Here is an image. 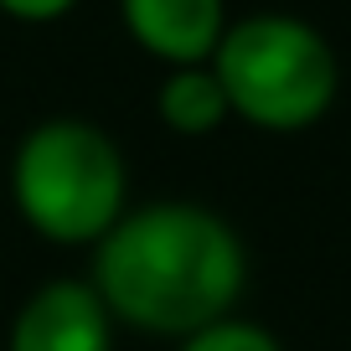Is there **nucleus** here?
Here are the masks:
<instances>
[{
	"mask_svg": "<svg viewBox=\"0 0 351 351\" xmlns=\"http://www.w3.org/2000/svg\"><path fill=\"white\" fill-rule=\"evenodd\" d=\"M99 300L119 320L160 336H197L243 289V248L222 217L186 202L114 222L99 248Z\"/></svg>",
	"mask_w": 351,
	"mask_h": 351,
	"instance_id": "1",
	"label": "nucleus"
},
{
	"mask_svg": "<svg viewBox=\"0 0 351 351\" xmlns=\"http://www.w3.org/2000/svg\"><path fill=\"white\" fill-rule=\"evenodd\" d=\"M228 109L263 130H305L336 99V57L315 26L295 16H248L212 52Z\"/></svg>",
	"mask_w": 351,
	"mask_h": 351,
	"instance_id": "2",
	"label": "nucleus"
},
{
	"mask_svg": "<svg viewBox=\"0 0 351 351\" xmlns=\"http://www.w3.org/2000/svg\"><path fill=\"white\" fill-rule=\"evenodd\" d=\"M11 191L21 217L52 243H93L119 222L124 160L109 134L77 119L32 130L16 150Z\"/></svg>",
	"mask_w": 351,
	"mask_h": 351,
	"instance_id": "3",
	"label": "nucleus"
},
{
	"mask_svg": "<svg viewBox=\"0 0 351 351\" xmlns=\"http://www.w3.org/2000/svg\"><path fill=\"white\" fill-rule=\"evenodd\" d=\"M11 351H109V305L88 285H47L11 326Z\"/></svg>",
	"mask_w": 351,
	"mask_h": 351,
	"instance_id": "4",
	"label": "nucleus"
},
{
	"mask_svg": "<svg viewBox=\"0 0 351 351\" xmlns=\"http://www.w3.org/2000/svg\"><path fill=\"white\" fill-rule=\"evenodd\" d=\"M124 21L145 52L197 67L222 42V0H124Z\"/></svg>",
	"mask_w": 351,
	"mask_h": 351,
	"instance_id": "5",
	"label": "nucleus"
},
{
	"mask_svg": "<svg viewBox=\"0 0 351 351\" xmlns=\"http://www.w3.org/2000/svg\"><path fill=\"white\" fill-rule=\"evenodd\" d=\"M160 114L171 130L181 134H207L222 124L228 114V93H222L217 73H202V67H176L160 88Z\"/></svg>",
	"mask_w": 351,
	"mask_h": 351,
	"instance_id": "6",
	"label": "nucleus"
},
{
	"mask_svg": "<svg viewBox=\"0 0 351 351\" xmlns=\"http://www.w3.org/2000/svg\"><path fill=\"white\" fill-rule=\"evenodd\" d=\"M181 351H279V341L263 326H248V320H212Z\"/></svg>",
	"mask_w": 351,
	"mask_h": 351,
	"instance_id": "7",
	"label": "nucleus"
},
{
	"mask_svg": "<svg viewBox=\"0 0 351 351\" xmlns=\"http://www.w3.org/2000/svg\"><path fill=\"white\" fill-rule=\"evenodd\" d=\"M73 0H0V11L16 16V21H57Z\"/></svg>",
	"mask_w": 351,
	"mask_h": 351,
	"instance_id": "8",
	"label": "nucleus"
}]
</instances>
